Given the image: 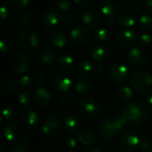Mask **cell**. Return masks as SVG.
Here are the masks:
<instances>
[{
    "instance_id": "48",
    "label": "cell",
    "mask_w": 152,
    "mask_h": 152,
    "mask_svg": "<svg viewBox=\"0 0 152 152\" xmlns=\"http://www.w3.org/2000/svg\"><path fill=\"white\" fill-rule=\"evenodd\" d=\"M74 4L78 7H86L89 4V0H74Z\"/></svg>"
},
{
    "instance_id": "20",
    "label": "cell",
    "mask_w": 152,
    "mask_h": 152,
    "mask_svg": "<svg viewBox=\"0 0 152 152\" xmlns=\"http://www.w3.org/2000/svg\"><path fill=\"white\" fill-rule=\"evenodd\" d=\"M52 43L57 47H63L67 43V35L62 29L56 28L51 34Z\"/></svg>"
},
{
    "instance_id": "34",
    "label": "cell",
    "mask_w": 152,
    "mask_h": 152,
    "mask_svg": "<svg viewBox=\"0 0 152 152\" xmlns=\"http://www.w3.org/2000/svg\"><path fill=\"white\" fill-rule=\"evenodd\" d=\"M124 5L132 12H137L141 9L142 2L140 0H126L124 2Z\"/></svg>"
},
{
    "instance_id": "9",
    "label": "cell",
    "mask_w": 152,
    "mask_h": 152,
    "mask_svg": "<svg viewBox=\"0 0 152 152\" xmlns=\"http://www.w3.org/2000/svg\"><path fill=\"white\" fill-rule=\"evenodd\" d=\"M110 75L115 82L121 83L125 81L128 76V68L124 63H114L110 67Z\"/></svg>"
},
{
    "instance_id": "46",
    "label": "cell",
    "mask_w": 152,
    "mask_h": 152,
    "mask_svg": "<svg viewBox=\"0 0 152 152\" xmlns=\"http://www.w3.org/2000/svg\"><path fill=\"white\" fill-rule=\"evenodd\" d=\"M77 140L73 137H69L67 140H66V146L69 148V149H74L77 147Z\"/></svg>"
},
{
    "instance_id": "6",
    "label": "cell",
    "mask_w": 152,
    "mask_h": 152,
    "mask_svg": "<svg viewBox=\"0 0 152 152\" xmlns=\"http://www.w3.org/2000/svg\"><path fill=\"white\" fill-rule=\"evenodd\" d=\"M9 66L13 72L22 74L28 70L30 67V59L26 53L16 52L10 58Z\"/></svg>"
},
{
    "instance_id": "4",
    "label": "cell",
    "mask_w": 152,
    "mask_h": 152,
    "mask_svg": "<svg viewBox=\"0 0 152 152\" xmlns=\"http://www.w3.org/2000/svg\"><path fill=\"white\" fill-rule=\"evenodd\" d=\"M15 43L20 48L28 50L37 45L38 36L32 28H24L17 33L15 37Z\"/></svg>"
},
{
    "instance_id": "49",
    "label": "cell",
    "mask_w": 152,
    "mask_h": 152,
    "mask_svg": "<svg viewBox=\"0 0 152 152\" xmlns=\"http://www.w3.org/2000/svg\"><path fill=\"white\" fill-rule=\"evenodd\" d=\"M93 70H94L95 73L102 72V65L100 62H95V63H94V66H93Z\"/></svg>"
},
{
    "instance_id": "32",
    "label": "cell",
    "mask_w": 152,
    "mask_h": 152,
    "mask_svg": "<svg viewBox=\"0 0 152 152\" xmlns=\"http://www.w3.org/2000/svg\"><path fill=\"white\" fill-rule=\"evenodd\" d=\"M93 66L94 64L88 61V60H82L78 62L77 64V71L80 73V74H85V73H88L90 72L92 69H93Z\"/></svg>"
},
{
    "instance_id": "27",
    "label": "cell",
    "mask_w": 152,
    "mask_h": 152,
    "mask_svg": "<svg viewBox=\"0 0 152 152\" xmlns=\"http://www.w3.org/2000/svg\"><path fill=\"white\" fill-rule=\"evenodd\" d=\"M77 140L82 144H91L95 140L94 134L88 129H83L81 130L77 134Z\"/></svg>"
},
{
    "instance_id": "29",
    "label": "cell",
    "mask_w": 152,
    "mask_h": 152,
    "mask_svg": "<svg viewBox=\"0 0 152 152\" xmlns=\"http://www.w3.org/2000/svg\"><path fill=\"white\" fill-rule=\"evenodd\" d=\"M138 27L142 30H148L152 27V18L148 14H142L139 17Z\"/></svg>"
},
{
    "instance_id": "18",
    "label": "cell",
    "mask_w": 152,
    "mask_h": 152,
    "mask_svg": "<svg viewBox=\"0 0 152 152\" xmlns=\"http://www.w3.org/2000/svg\"><path fill=\"white\" fill-rule=\"evenodd\" d=\"M21 120L28 127H34L38 122L37 112L31 108H25L21 113Z\"/></svg>"
},
{
    "instance_id": "8",
    "label": "cell",
    "mask_w": 152,
    "mask_h": 152,
    "mask_svg": "<svg viewBox=\"0 0 152 152\" xmlns=\"http://www.w3.org/2000/svg\"><path fill=\"white\" fill-rule=\"evenodd\" d=\"M101 12L109 18H117L120 15V4L114 0H103L100 5Z\"/></svg>"
},
{
    "instance_id": "41",
    "label": "cell",
    "mask_w": 152,
    "mask_h": 152,
    "mask_svg": "<svg viewBox=\"0 0 152 152\" xmlns=\"http://www.w3.org/2000/svg\"><path fill=\"white\" fill-rule=\"evenodd\" d=\"M31 84H32V80L29 76L24 75L19 79V85L21 86L22 87H25V88L29 87L31 86Z\"/></svg>"
},
{
    "instance_id": "19",
    "label": "cell",
    "mask_w": 152,
    "mask_h": 152,
    "mask_svg": "<svg viewBox=\"0 0 152 152\" xmlns=\"http://www.w3.org/2000/svg\"><path fill=\"white\" fill-rule=\"evenodd\" d=\"M35 101L41 106H47L51 102V94L44 86L37 87L34 91Z\"/></svg>"
},
{
    "instance_id": "55",
    "label": "cell",
    "mask_w": 152,
    "mask_h": 152,
    "mask_svg": "<svg viewBox=\"0 0 152 152\" xmlns=\"http://www.w3.org/2000/svg\"><path fill=\"white\" fill-rule=\"evenodd\" d=\"M85 152H101L97 148L95 147H88L87 149H86Z\"/></svg>"
},
{
    "instance_id": "11",
    "label": "cell",
    "mask_w": 152,
    "mask_h": 152,
    "mask_svg": "<svg viewBox=\"0 0 152 152\" xmlns=\"http://www.w3.org/2000/svg\"><path fill=\"white\" fill-rule=\"evenodd\" d=\"M81 16H82V20H84V22L91 27L97 26L102 20V16H101L100 12L97 9L93 8V7L86 8L85 11H83Z\"/></svg>"
},
{
    "instance_id": "28",
    "label": "cell",
    "mask_w": 152,
    "mask_h": 152,
    "mask_svg": "<svg viewBox=\"0 0 152 152\" xmlns=\"http://www.w3.org/2000/svg\"><path fill=\"white\" fill-rule=\"evenodd\" d=\"M18 83L19 82H17V80L14 77H7L4 78V80L2 81V88L5 92H12L17 88Z\"/></svg>"
},
{
    "instance_id": "12",
    "label": "cell",
    "mask_w": 152,
    "mask_h": 152,
    "mask_svg": "<svg viewBox=\"0 0 152 152\" xmlns=\"http://www.w3.org/2000/svg\"><path fill=\"white\" fill-rule=\"evenodd\" d=\"M4 135L9 142H16L21 137V129L16 123H9L4 128Z\"/></svg>"
},
{
    "instance_id": "16",
    "label": "cell",
    "mask_w": 152,
    "mask_h": 152,
    "mask_svg": "<svg viewBox=\"0 0 152 152\" xmlns=\"http://www.w3.org/2000/svg\"><path fill=\"white\" fill-rule=\"evenodd\" d=\"M128 59L132 63L141 65L147 61L148 53L142 47H134L128 53Z\"/></svg>"
},
{
    "instance_id": "36",
    "label": "cell",
    "mask_w": 152,
    "mask_h": 152,
    "mask_svg": "<svg viewBox=\"0 0 152 152\" xmlns=\"http://www.w3.org/2000/svg\"><path fill=\"white\" fill-rule=\"evenodd\" d=\"M12 49V43L8 38H2L0 40V50L3 53H9Z\"/></svg>"
},
{
    "instance_id": "44",
    "label": "cell",
    "mask_w": 152,
    "mask_h": 152,
    "mask_svg": "<svg viewBox=\"0 0 152 152\" xmlns=\"http://www.w3.org/2000/svg\"><path fill=\"white\" fill-rule=\"evenodd\" d=\"M9 152H28V151L24 145L20 143V144H16L13 147H12Z\"/></svg>"
},
{
    "instance_id": "2",
    "label": "cell",
    "mask_w": 152,
    "mask_h": 152,
    "mask_svg": "<svg viewBox=\"0 0 152 152\" xmlns=\"http://www.w3.org/2000/svg\"><path fill=\"white\" fill-rule=\"evenodd\" d=\"M124 126L126 124L120 116L118 118H108L100 122L98 132L104 139H113L117 137Z\"/></svg>"
},
{
    "instance_id": "42",
    "label": "cell",
    "mask_w": 152,
    "mask_h": 152,
    "mask_svg": "<svg viewBox=\"0 0 152 152\" xmlns=\"http://www.w3.org/2000/svg\"><path fill=\"white\" fill-rule=\"evenodd\" d=\"M60 20H61L63 23H65V24H70V23L73 22L74 17H73V15H72L71 13L65 12V13H63V14L61 15Z\"/></svg>"
},
{
    "instance_id": "33",
    "label": "cell",
    "mask_w": 152,
    "mask_h": 152,
    "mask_svg": "<svg viewBox=\"0 0 152 152\" xmlns=\"http://www.w3.org/2000/svg\"><path fill=\"white\" fill-rule=\"evenodd\" d=\"M94 36H95V37L97 39L102 40V41H104V40H106V39L109 38L110 32H109V30L106 28L100 27V28H95V30H94Z\"/></svg>"
},
{
    "instance_id": "40",
    "label": "cell",
    "mask_w": 152,
    "mask_h": 152,
    "mask_svg": "<svg viewBox=\"0 0 152 152\" xmlns=\"http://www.w3.org/2000/svg\"><path fill=\"white\" fill-rule=\"evenodd\" d=\"M71 2L69 0H60L56 2V6L61 11H67L70 8Z\"/></svg>"
},
{
    "instance_id": "7",
    "label": "cell",
    "mask_w": 152,
    "mask_h": 152,
    "mask_svg": "<svg viewBox=\"0 0 152 152\" xmlns=\"http://www.w3.org/2000/svg\"><path fill=\"white\" fill-rule=\"evenodd\" d=\"M140 139L133 132H126L122 134L120 139V144L124 151L128 152L134 151L139 147Z\"/></svg>"
},
{
    "instance_id": "13",
    "label": "cell",
    "mask_w": 152,
    "mask_h": 152,
    "mask_svg": "<svg viewBox=\"0 0 152 152\" xmlns=\"http://www.w3.org/2000/svg\"><path fill=\"white\" fill-rule=\"evenodd\" d=\"M70 37L75 44H84L89 38V31L83 26H75L69 32Z\"/></svg>"
},
{
    "instance_id": "52",
    "label": "cell",
    "mask_w": 152,
    "mask_h": 152,
    "mask_svg": "<svg viewBox=\"0 0 152 152\" xmlns=\"http://www.w3.org/2000/svg\"><path fill=\"white\" fill-rule=\"evenodd\" d=\"M108 25L110 27H116L117 26L116 18H109V20H108Z\"/></svg>"
},
{
    "instance_id": "35",
    "label": "cell",
    "mask_w": 152,
    "mask_h": 152,
    "mask_svg": "<svg viewBox=\"0 0 152 152\" xmlns=\"http://www.w3.org/2000/svg\"><path fill=\"white\" fill-rule=\"evenodd\" d=\"M20 21L24 25H29L33 21V14L29 11H25L20 15Z\"/></svg>"
},
{
    "instance_id": "3",
    "label": "cell",
    "mask_w": 152,
    "mask_h": 152,
    "mask_svg": "<svg viewBox=\"0 0 152 152\" xmlns=\"http://www.w3.org/2000/svg\"><path fill=\"white\" fill-rule=\"evenodd\" d=\"M79 112L87 120H95L102 113L101 103L92 97L84 98L79 103Z\"/></svg>"
},
{
    "instance_id": "23",
    "label": "cell",
    "mask_w": 152,
    "mask_h": 152,
    "mask_svg": "<svg viewBox=\"0 0 152 152\" xmlns=\"http://www.w3.org/2000/svg\"><path fill=\"white\" fill-rule=\"evenodd\" d=\"M57 63H58L59 68H60L61 70L69 71V70H70V69H72L74 61H73V58H72L70 55L64 53V54H61V55L58 58Z\"/></svg>"
},
{
    "instance_id": "37",
    "label": "cell",
    "mask_w": 152,
    "mask_h": 152,
    "mask_svg": "<svg viewBox=\"0 0 152 152\" xmlns=\"http://www.w3.org/2000/svg\"><path fill=\"white\" fill-rule=\"evenodd\" d=\"M14 112H15V110H14L13 106L11 105V104H6L4 107V109H3L2 117L4 118H6V119H8V118H12L13 116Z\"/></svg>"
},
{
    "instance_id": "26",
    "label": "cell",
    "mask_w": 152,
    "mask_h": 152,
    "mask_svg": "<svg viewBox=\"0 0 152 152\" xmlns=\"http://www.w3.org/2000/svg\"><path fill=\"white\" fill-rule=\"evenodd\" d=\"M118 22L125 28H131L134 25L135 19L131 12H125L118 17Z\"/></svg>"
},
{
    "instance_id": "14",
    "label": "cell",
    "mask_w": 152,
    "mask_h": 152,
    "mask_svg": "<svg viewBox=\"0 0 152 152\" xmlns=\"http://www.w3.org/2000/svg\"><path fill=\"white\" fill-rule=\"evenodd\" d=\"M117 39L120 45L130 47L136 41V34L130 28H124L118 33Z\"/></svg>"
},
{
    "instance_id": "21",
    "label": "cell",
    "mask_w": 152,
    "mask_h": 152,
    "mask_svg": "<svg viewBox=\"0 0 152 152\" xmlns=\"http://www.w3.org/2000/svg\"><path fill=\"white\" fill-rule=\"evenodd\" d=\"M61 15L54 10L49 8L43 16V22L47 27H54L60 20Z\"/></svg>"
},
{
    "instance_id": "56",
    "label": "cell",
    "mask_w": 152,
    "mask_h": 152,
    "mask_svg": "<svg viewBox=\"0 0 152 152\" xmlns=\"http://www.w3.org/2000/svg\"><path fill=\"white\" fill-rule=\"evenodd\" d=\"M0 152H4V149H3V148H0Z\"/></svg>"
},
{
    "instance_id": "38",
    "label": "cell",
    "mask_w": 152,
    "mask_h": 152,
    "mask_svg": "<svg viewBox=\"0 0 152 152\" xmlns=\"http://www.w3.org/2000/svg\"><path fill=\"white\" fill-rule=\"evenodd\" d=\"M19 102L23 106H28L30 102V95L27 91H22L19 94Z\"/></svg>"
},
{
    "instance_id": "31",
    "label": "cell",
    "mask_w": 152,
    "mask_h": 152,
    "mask_svg": "<svg viewBox=\"0 0 152 152\" xmlns=\"http://www.w3.org/2000/svg\"><path fill=\"white\" fill-rule=\"evenodd\" d=\"M118 93L119 97L122 100H124V101H129L132 98V96H133V91H132V89L128 86H126V85L120 86L118 87Z\"/></svg>"
},
{
    "instance_id": "17",
    "label": "cell",
    "mask_w": 152,
    "mask_h": 152,
    "mask_svg": "<svg viewBox=\"0 0 152 152\" xmlns=\"http://www.w3.org/2000/svg\"><path fill=\"white\" fill-rule=\"evenodd\" d=\"M110 53V47L103 43H99V44L94 45L91 52L93 59L96 61H101L107 59Z\"/></svg>"
},
{
    "instance_id": "54",
    "label": "cell",
    "mask_w": 152,
    "mask_h": 152,
    "mask_svg": "<svg viewBox=\"0 0 152 152\" xmlns=\"http://www.w3.org/2000/svg\"><path fill=\"white\" fill-rule=\"evenodd\" d=\"M103 152H119L117 148H114V147H108L104 150Z\"/></svg>"
},
{
    "instance_id": "43",
    "label": "cell",
    "mask_w": 152,
    "mask_h": 152,
    "mask_svg": "<svg viewBox=\"0 0 152 152\" xmlns=\"http://www.w3.org/2000/svg\"><path fill=\"white\" fill-rule=\"evenodd\" d=\"M34 83L37 87L42 86L45 83V76L42 73H37L34 76Z\"/></svg>"
},
{
    "instance_id": "45",
    "label": "cell",
    "mask_w": 152,
    "mask_h": 152,
    "mask_svg": "<svg viewBox=\"0 0 152 152\" xmlns=\"http://www.w3.org/2000/svg\"><path fill=\"white\" fill-rule=\"evenodd\" d=\"M28 0H13V4L17 8H24L28 4Z\"/></svg>"
},
{
    "instance_id": "57",
    "label": "cell",
    "mask_w": 152,
    "mask_h": 152,
    "mask_svg": "<svg viewBox=\"0 0 152 152\" xmlns=\"http://www.w3.org/2000/svg\"><path fill=\"white\" fill-rule=\"evenodd\" d=\"M66 152H77V151H72V150H71V151H66Z\"/></svg>"
},
{
    "instance_id": "50",
    "label": "cell",
    "mask_w": 152,
    "mask_h": 152,
    "mask_svg": "<svg viewBox=\"0 0 152 152\" xmlns=\"http://www.w3.org/2000/svg\"><path fill=\"white\" fill-rule=\"evenodd\" d=\"M145 98H146V101L148 102V103H150L151 105H152V88L151 89H150V90L146 93Z\"/></svg>"
},
{
    "instance_id": "10",
    "label": "cell",
    "mask_w": 152,
    "mask_h": 152,
    "mask_svg": "<svg viewBox=\"0 0 152 152\" xmlns=\"http://www.w3.org/2000/svg\"><path fill=\"white\" fill-rule=\"evenodd\" d=\"M61 125V123L59 116L56 114H51L45 118L42 125V131L46 134H53L60 129Z\"/></svg>"
},
{
    "instance_id": "30",
    "label": "cell",
    "mask_w": 152,
    "mask_h": 152,
    "mask_svg": "<svg viewBox=\"0 0 152 152\" xmlns=\"http://www.w3.org/2000/svg\"><path fill=\"white\" fill-rule=\"evenodd\" d=\"M139 150L141 152H152V137L144 136L140 140Z\"/></svg>"
},
{
    "instance_id": "15",
    "label": "cell",
    "mask_w": 152,
    "mask_h": 152,
    "mask_svg": "<svg viewBox=\"0 0 152 152\" xmlns=\"http://www.w3.org/2000/svg\"><path fill=\"white\" fill-rule=\"evenodd\" d=\"M71 85H72L71 78L64 73L57 74L53 79V86L55 89L61 93L68 92L71 87Z\"/></svg>"
},
{
    "instance_id": "39",
    "label": "cell",
    "mask_w": 152,
    "mask_h": 152,
    "mask_svg": "<svg viewBox=\"0 0 152 152\" xmlns=\"http://www.w3.org/2000/svg\"><path fill=\"white\" fill-rule=\"evenodd\" d=\"M139 41L142 45H149L152 43V36L149 33H143L140 36Z\"/></svg>"
},
{
    "instance_id": "22",
    "label": "cell",
    "mask_w": 152,
    "mask_h": 152,
    "mask_svg": "<svg viewBox=\"0 0 152 152\" xmlns=\"http://www.w3.org/2000/svg\"><path fill=\"white\" fill-rule=\"evenodd\" d=\"M75 88L79 94H86L92 88L91 81L86 77H79L75 81Z\"/></svg>"
},
{
    "instance_id": "5",
    "label": "cell",
    "mask_w": 152,
    "mask_h": 152,
    "mask_svg": "<svg viewBox=\"0 0 152 152\" xmlns=\"http://www.w3.org/2000/svg\"><path fill=\"white\" fill-rule=\"evenodd\" d=\"M130 83L138 91L146 90L152 85V74L146 69H138L132 73Z\"/></svg>"
},
{
    "instance_id": "47",
    "label": "cell",
    "mask_w": 152,
    "mask_h": 152,
    "mask_svg": "<svg viewBox=\"0 0 152 152\" xmlns=\"http://www.w3.org/2000/svg\"><path fill=\"white\" fill-rule=\"evenodd\" d=\"M8 15V9L5 5H2L0 7V20H4Z\"/></svg>"
},
{
    "instance_id": "53",
    "label": "cell",
    "mask_w": 152,
    "mask_h": 152,
    "mask_svg": "<svg viewBox=\"0 0 152 152\" xmlns=\"http://www.w3.org/2000/svg\"><path fill=\"white\" fill-rule=\"evenodd\" d=\"M146 7L150 11V12L152 13V0H147L146 1Z\"/></svg>"
},
{
    "instance_id": "24",
    "label": "cell",
    "mask_w": 152,
    "mask_h": 152,
    "mask_svg": "<svg viewBox=\"0 0 152 152\" xmlns=\"http://www.w3.org/2000/svg\"><path fill=\"white\" fill-rule=\"evenodd\" d=\"M39 58L41 61H43L46 64H51L56 60V53L55 52L49 48V47H45L42 48L39 52Z\"/></svg>"
},
{
    "instance_id": "1",
    "label": "cell",
    "mask_w": 152,
    "mask_h": 152,
    "mask_svg": "<svg viewBox=\"0 0 152 152\" xmlns=\"http://www.w3.org/2000/svg\"><path fill=\"white\" fill-rule=\"evenodd\" d=\"M148 115L146 108L140 102H130L126 104L121 111L120 117L126 125H139L145 121Z\"/></svg>"
},
{
    "instance_id": "25",
    "label": "cell",
    "mask_w": 152,
    "mask_h": 152,
    "mask_svg": "<svg viewBox=\"0 0 152 152\" xmlns=\"http://www.w3.org/2000/svg\"><path fill=\"white\" fill-rule=\"evenodd\" d=\"M64 126L69 132H76L80 126V121L76 116L69 115L64 119Z\"/></svg>"
},
{
    "instance_id": "51",
    "label": "cell",
    "mask_w": 152,
    "mask_h": 152,
    "mask_svg": "<svg viewBox=\"0 0 152 152\" xmlns=\"http://www.w3.org/2000/svg\"><path fill=\"white\" fill-rule=\"evenodd\" d=\"M29 142H30V137L28 136V135H24V136H22L21 137V140H20V144H22V145H26V144H28V143H29Z\"/></svg>"
}]
</instances>
